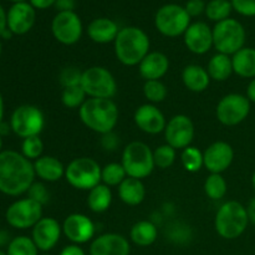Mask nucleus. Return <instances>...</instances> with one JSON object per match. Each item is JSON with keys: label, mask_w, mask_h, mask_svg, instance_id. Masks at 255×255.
Returning <instances> with one entry per match:
<instances>
[{"label": "nucleus", "mask_w": 255, "mask_h": 255, "mask_svg": "<svg viewBox=\"0 0 255 255\" xmlns=\"http://www.w3.org/2000/svg\"><path fill=\"white\" fill-rule=\"evenodd\" d=\"M34 163L16 151L0 153V192L10 197L27 193L35 182Z\"/></svg>", "instance_id": "f257e3e1"}, {"label": "nucleus", "mask_w": 255, "mask_h": 255, "mask_svg": "<svg viewBox=\"0 0 255 255\" xmlns=\"http://www.w3.org/2000/svg\"><path fill=\"white\" fill-rule=\"evenodd\" d=\"M81 122L100 134L114 132L119 122V107L112 99H87L79 110Z\"/></svg>", "instance_id": "f03ea898"}, {"label": "nucleus", "mask_w": 255, "mask_h": 255, "mask_svg": "<svg viewBox=\"0 0 255 255\" xmlns=\"http://www.w3.org/2000/svg\"><path fill=\"white\" fill-rule=\"evenodd\" d=\"M115 44V55L125 66H136L148 55L149 37L142 29L126 26L120 29Z\"/></svg>", "instance_id": "7ed1b4c3"}, {"label": "nucleus", "mask_w": 255, "mask_h": 255, "mask_svg": "<svg viewBox=\"0 0 255 255\" xmlns=\"http://www.w3.org/2000/svg\"><path fill=\"white\" fill-rule=\"evenodd\" d=\"M249 222L247 207L237 201H228L217 212L214 228L223 239L233 241L246 232Z\"/></svg>", "instance_id": "20e7f679"}, {"label": "nucleus", "mask_w": 255, "mask_h": 255, "mask_svg": "<svg viewBox=\"0 0 255 255\" xmlns=\"http://www.w3.org/2000/svg\"><path fill=\"white\" fill-rule=\"evenodd\" d=\"M122 166L127 177L136 179H144L154 169L153 151L148 144L141 141H133L127 144L122 152Z\"/></svg>", "instance_id": "39448f33"}, {"label": "nucleus", "mask_w": 255, "mask_h": 255, "mask_svg": "<svg viewBox=\"0 0 255 255\" xmlns=\"http://www.w3.org/2000/svg\"><path fill=\"white\" fill-rule=\"evenodd\" d=\"M101 169L99 162L90 157H79L70 162L65 169L67 183L79 191H91L101 183Z\"/></svg>", "instance_id": "423d86ee"}, {"label": "nucleus", "mask_w": 255, "mask_h": 255, "mask_svg": "<svg viewBox=\"0 0 255 255\" xmlns=\"http://www.w3.org/2000/svg\"><path fill=\"white\" fill-rule=\"evenodd\" d=\"M246 29L236 19H226L213 27V46L219 54L233 56L246 44Z\"/></svg>", "instance_id": "0eeeda50"}, {"label": "nucleus", "mask_w": 255, "mask_h": 255, "mask_svg": "<svg viewBox=\"0 0 255 255\" xmlns=\"http://www.w3.org/2000/svg\"><path fill=\"white\" fill-rule=\"evenodd\" d=\"M81 87L90 99H112L117 92L116 79L104 66H91L84 70Z\"/></svg>", "instance_id": "6e6552de"}, {"label": "nucleus", "mask_w": 255, "mask_h": 255, "mask_svg": "<svg viewBox=\"0 0 255 255\" xmlns=\"http://www.w3.org/2000/svg\"><path fill=\"white\" fill-rule=\"evenodd\" d=\"M9 124L11 131L24 139L41 133L45 127V116L37 106L21 105L14 110Z\"/></svg>", "instance_id": "1a4fd4ad"}, {"label": "nucleus", "mask_w": 255, "mask_h": 255, "mask_svg": "<svg viewBox=\"0 0 255 255\" xmlns=\"http://www.w3.org/2000/svg\"><path fill=\"white\" fill-rule=\"evenodd\" d=\"M154 25L163 36L177 37L184 35L191 25V16L184 7L176 4H167L159 7L156 12Z\"/></svg>", "instance_id": "9d476101"}, {"label": "nucleus", "mask_w": 255, "mask_h": 255, "mask_svg": "<svg viewBox=\"0 0 255 255\" xmlns=\"http://www.w3.org/2000/svg\"><path fill=\"white\" fill-rule=\"evenodd\" d=\"M7 224L15 229L34 228L35 224L42 218V206L29 197L15 201L5 212Z\"/></svg>", "instance_id": "9b49d317"}, {"label": "nucleus", "mask_w": 255, "mask_h": 255, "mask_svg": "<svg viewBox=\"0 0 255 255\" xmlns=\"http://www.w3.org/2000/svg\"><path fill=\"white\" fill-rule=\"evenodd\" d=\"M251 101L241 94L226 95L217 105V119L224 126H237L248 117Z\"/></svg>", "instance_id": "f8f14e48"}, {"label": "nucleus", "mask_w": 255, "mask_h": 255, "mask_svg": "<svg viewBox=\"0 0 255 255\" xmlns=\"http://www.w3.org/2000/svg\"><path fill=\"white\" fill-rule=\"evenodd\" d=\"M194 124L187 115H176L172 117L164 128L166 143L174 149H184L191 146L194 138Z\"/></svg>", "instance_id": "ddd939ff"}, {"label": "nucleus", "mask_w": 255, "mask_h": 255, "mask_svg": "<svg viewBox=\"0 0 255 255\" xmlns=\"http://www.w3.org/2000/svg\"><path fill=\"white\" fill-rule=\"evenodd\" d=\"M55 39L62 45H74L82 36V22L75 11H61L51 22Z\"/></svg>", "instance_id": "4468645a"}, {"label": "nucleus", "mask_w": 255, "mask_h": 255, "mask_svg": "<svg viewBox=\"0 0 255 255\" xmlns=\"http://www.w3.org/2000/svg\"><path fill=\"white\" fill-rule=\"evenodd\" d=\"M95 232H96V227L91 218L81 213L70 214L62 223V234L72 244H77V246L92 241Z\"/></svg>", "instance_id": "2eb2a0df"}, {"label": "nucleus", "mask_w": 255, "mask_h": 255, "mask_svg": "<svg viewBox=\"0 0 255 255\" xmlns=\"http://www.w3.org/2000/svg\"><path fill=\"white\" fill-rule=\"evenodd\" d=\"M62 234V226L51 217H42L34 226L31 239L41 252H50L59 243Z\"/></svg>", "instance_id": "dca6fc26"}, {"label": "nucleus", "mask_w": 255, "mask_h": 255, "mask_svg": "<svg viewBox=\"0 0 255 255\" xmlns=\"http://www.w3.org/2000/svg\"><path fill=\"white\" fill-rule=\"evenodd\" d=\"M204 167L211 173L222 174L231 167L234 159V149L224 141L213 142L203 152Z\"/></svg>", "instance_id": "f3484780"}, {"label": "nucleus", "mask_w": 255, "mask_h": 255, "mask_svg": "<svg viewBox=\"0 0 255 255\" xmlns=\"http://www.w3.org/2000/svg\"><path fill=\"white\" fill-rule=\"evenodd\" d=\"M133 121L142 132L148 134L164 132L167 125L163 112L153 104H144L137 107L133 114Z\"/></svg>", "instance_id": "a211bd4d"}, {"label": "nucleus", "mask_w": 255, "mask_h": 255, "mask_svg": "<svg viewBox=\"0 0 255 255\" xmlns=\"http://www.w3.org/2000/svg\"><path fill=\"white\" fill-rule=\"evenodd\" d=\"M187 49L196 55H204L213 46V30L203 21L189 25L183 35Z\"/></svg>", "instance_id": "6ab92c4d"}, {"label": "nucleus", "mask_w": 255, "mask_h": 255, "mask_svg": "<svg viewBox=\"0 0 255 255\" xmlns=\"http://www.w3.org/2000/svg\"><path fill=\"white\" fill-rule=\"evenodd\" d=\"M36 19L35 9L29 2H15L6 14L7 29L14 35H24L32 29Z\"/></svg>", "instance_id": "aec40b11"}, {"label": "nucleus", "mask_w": 255, "mask_h": 255, "mask_svg": "<svg viewBox=\"0 0 255 255\" xmlns=\"http://www.w3.org/2000/svg\"><path fill=\"white\" fill-rule=\"evenodd\" d=\"M131 246L126 237L105 233L95 238L90 246V255H129Z\"/></svg>", "instance_id": "412c9836"}, {"label": "nucleus", "mask_w": 255, "mask_h": 255, "mask_svg": "<svg viewBox=\"0 0 255 255\" xmlns=\"http://www.w3.org/2000/svg\"><path fill=\"white\" fill-rule=\"evenodd\" d=\"M169 59L166 54L159 51L148 52L146 57L139 62L138 71L142 79L146 81L159 80L168 72Z\"/></svg>", "instance_id": "4be33fe9"}, {"label": "nucleus", "mask_w": 255, "mask_h": 255, "mask_svg": "<svg viewBox=\"0 0 255 255\" xmlns=\"http://www.w3.org/2000/svg\"><path fill=\"white\" fill-rule=\"evenodd\" d=\"M65 169L66 167L62 162L54 156H41L34 161L35 176L49 183H54L65 177Z\"/></svg>", "instance_id": "5701e85b"}, {"label": "nucleus", "mask_w": 255, "mask_h": 255, "mask_svg": "<svg viewBox=\"0 0 255 255\" xmlns=\"http://www.w3.org/2000/svg\"><path fill=\"white\" fill-rule=\"evenodd\" d=\"M119 26L116 22L107 17H99L92 20L87 27V35L96 44L114 42L119 35Z\"/></svg>", "instance_id": "b1692460"}, {"label": "nucleus", "mask_w": 255, "mask_h": 255, "mask_svg": "<svg viewBox=\"0 0 255 255\" xmlns=\"http://www.w3.org/2000/svg\"><path fill=\"white\" fill-rule=\"evenodd\" d=\"M182 81L189 91L199 94L208 89L211 84V76L207 69L202 67L201 65L191 64L187 65L182 71Z\"/></svg>", "instance_id": "393cba45"}, {"label": "nucleus", "mask_w": 255, "mask_h": 255, "mask_svg": "<svg viewBox=\"0 0 255 255\" xmlns=\"http://www.w3.org/2000/svg\"><path fill=\"white\" fill-rule=\"evenodd\" d=\"M119 197L127 206H139L146 198V188L141 179L127 177L119 186Z\"/></svg>", "instance_id": "a878e982"}, {"label": "nucleus", "mask_w": 255, "mask_h": 255, "mask_svg": "<svg viewBox=\"0 0 255 255\" xmlns=\"http://www.w3.org/2000/svg\"><path fill=\"white\" fill-rule=\"evenodd\" d=\"M233 71L243 79L255 77V49L246 47L239 50L232 56Z\"/></svg>", "instance_id": "bb28decb"}, {"label": "nucleus", "mask_w": 255, "mask_h": 255, "mask_svg": "<svg viewBox=\"0 0 255 255\" xmlns=\"http://www.w3.org/2000/svg\"><path fill=\"white\" fill-rule=\"evenodd\" d=\"M158 229L151 221H139L132 226L129 238L138 247H149L157 241Z\"/></svg>", "instance_id": "cd10ccee"}, {"label": "nucleus", "mask_w": 255, "mask_h": 255, "mask_svg": "<svg viewBox=\"0 0 255 255\" xmlns=\"http://www.w3.org/2000/svg\"><path fill=\"white\" fill-rule=\"evenodd\" d=\"M208 71L211 80L214 81L223 82L227 81L233 74V64H232V57L229 55L216 54L208 62Z\"/></svg>", "instance_id": "c85d7f7f"}, {"label": "nucleus", "mask_w": 255, "mask_h": 255, "mask_svg": "<svg viewBox=\"0 0 255 255\" xmlns=\"http://www.w3.org/2000/svg\"><path fill=\"white\" fill-rule=\"evenodd\" d=\"M112 203V192L109 186L104 183L97 184L89 191L87 206L94 213H104L110 208Z\"/></svg>", "instance_id": "c756f323"}, {"label": "nucleus", "mask_w": 255, "mask_h": 255, "mask_svg": "<svg viewBox=\"0 0 255 255\" xmlns=\"http://www.w3.org/2000/svg\"><path fill=\"white\" fill-rule=\"evenodd\" d=\"M127 178V173L125 171L122 163L111 162L101 169V182L109 187H119L125 179Z\"/></svg>", "instance_id": "7c9ffc66"}, {"label": "nucleus", "mask_w": 255, "mask_h": 255, "mask_svg": "<svg viewBox=\"0 0 255 255\" xmlns=\"http://www.w3.org/2000/svg\"><path fill=\"white\" fill-rule=\"evenodd\" d=\"M227 191H228V184L222 174L211 173L204 182V192L213 201L224 198Z\"/></svg>", "instance_id": "2f4dec72"}, {"label": "nucleus", "mask_w": 255, "mask_h": 255, "mask_svg": "<svg viewBox=\"0 0 255 255\" xmlns=\"http://www.w3.org/2000/svg\"><path fill=\"white\" fill-rule=\"evenodd\" d=\"M181 162L183 168L189 173H196L204 166L203 152L194 146L182 149Z\"/></svg>", "instance_id": "473e14b6"}, {"label": "nucleus", "mask_w": 255, "mask_h": 255, "mask_svg": "<svg viewBox=\"0 0 255 255\" xmlns=\"http://www.w3.org/2000/svg\"><path fill=\"white\" fill-rule=\"evenodd\" d=\"M7 255H39V249L29 237H15L7 244Z\"/></svg>", "instance_id": "72a5a7b5"}, {"label": "nucleus", "mask_w": 255, "mask_h": 255, "mask_svg": "<svg viewBox=\"0 0 255 255\" xmlns=\"http://www.w3.org/2000/svg\"><path fill=\"white\" fill-rule=\"evenodd\" d=\"M232 9L233 6L228 0H211L206 6V15L212 21L219 22L229 19Z\"/></svg>", "instance_id": "f704fd0d"}, {"label": "nucleus", "mask_w": 255, "mask_h": 255, "mask_svg": "<svg viewBox=\"0 0 255 255\" xmlns=\"http://www.w3.org/2000/svg\"><path fill=\"white\" fill-rule=\"evenodd\" d=\"M86 100L87 95L85 92V90L81 87V85H79V86L66 87V89L62 90L61 102L67 109L80 110V107L86 102Z\"/></svg>", "instance_id": "c9c22d12"}, {"label": "nucleus", "mask_w": 255, "mask_h": 255, "mask_svg": "<svg viewBox=\"0 0 255 255\" xmlns=\"http://www.w3.org/2000/svg\"><path fill=\"white\" fill-rule=\"evenodd\" d=\"M167 87L161 80H151V81H146L143 85V95L149 104H159L166 100Z\"/></svg>", "instance_id": "e433bc0d"}, {"label": "nucleus", "mask_w": 255, "mask_h": 255, "mask_svg": "<svg viewBox=\"0 0 255 255\" xmlns=\"http://www.w3.org/2000/svg\"><path fill=\"white\" fill-rule=\"evenodd\" d=\"M177 149H174L173 147L169 146V144L164 143L161 144L159 147H157L153 151V159H154V166L158 167L161 169L169 168L172 164L176 161V153Z\"/></svg>", "instance_id": "4c0bfd02"}, {"label": "nucleus", "mask_w": 255, "mask_h": 255, "mask_svg": "<svg viewBox=\"0 0 255 255\" xmlns=\"http://www.w3.org/2000/svg\"><path fill=\"white\" fill-rule=\"evenodd\" d=\"M44 152V142L40 136H31L22 139L21 154L30 161H36L42 156Z\"/></svg>", "instance_id": "58836bf2"}, {"label": "nucleus", "mask_w": 255, "mask_h": 255, "mask_svg": "<svg viewBox=\"0 0 255 255\" xmlns=\"http://www.w3.org/2000/svg\"><path fill=\"white\" fill-rule=\"evenodd\" d=\"M82 71L75 66H67L61 70L59 75V81L64 89L81 85Z\"/></svg>", "instance_id": "ea45409f"}, {"label": "nucleus", "mask_w": 255, "mask_h": 255, "mask_svg": "<svg viewBox=\"0 0 255 255\" xmlns=\"http://www.w3.org/2000/svg\"><path fill=\"white\" fill-rule=\"evenodd\" d=\"M27 197L30 199H32V201L40 203L41 206H44V204H46L49 202L50 193L44 183H41V182H34L31 184V187L29 188V191H27Z\"/></svg>", "instance_id": "a19ab883"}, {"label": "nucleus", "mask_w": 255, "mask_h": 255, "mask_svg": "<svg viewBox=\"0 0 255 255\" xmlns=\"http://www.w3.org/2000/svg\"><path fill=\"white\" fill-rule=\"evenodd\" d=\"M233 9L243 16H255V0H231Z\"/></svg>", "instance_id": "79ce46f5"}, {"label": "nucleus", "mask_w": 255, "mask_h": 255, "mask_svg": "<svg viewBox=\"0 0 255 255\" xmlns=\"http://www.w3.org/2000/svg\"><path fill=\"white\" fill-rule=\"evenodd\" d=\"M206 6L207 4L203 0H188V2L186 4V11L188 12L189 16H198V15L206 12Z\"/></svg>", "instance_id": "37998d69"}, {"label": "nucleus", "mask_w": 255, "mask_h": 255, "mask_svg": "<svg viewBox=\"0 0 255 255\" xmlns=\"http://www.w3.org/2000/svg\"><path fill=\"white\" fill-rule=\"evenodd\" d=\"M101 144L105 149H107V151H115V149L117 148V146L120 144V141L114 132H110V133L102 134Z\"/></svg>", "instance_id": "c03bdc74"}, {"label": "nucleus", "mask_w": 255, "mask_h": 255, "mask_svg": "<svg viewBox=\"0 0 255 255\" xmlns=\"http://www.w3.org/2000/svg\"><path fill=\"white\" fill-rule=\"evenodd\" d=\"M55 6H56V9L59 10V12L74 11L75 0H56V2H55Z\"/></svg>", "instance_id": "a18cd8bd"}, {"label": "nucleus", "mask_w": 255, "mask_h": 255, "mask_svg": "<svg viewBox=\"0 0 255 255\" xmlns=\"http://www.w3.org/2000/svg\"><path fill=\"white\" fill-rule=\"evenodd\" d=\"M60 255H86V253L77 244H70V246H66L60 252Z\"/></svg>", "instance_id": "49530a36"}, {"label": "nucleus", "mask_w": 255, "mask_h": 255, "mask_svg": "<svg viewBox=\"0 0 255 255\" xmlns=\"http://www.w3.org/2000/svg\"><path fill=\"white\" fill-rule=\"evenodd\" d=\"M56 0H30V4L34 9H47L55 5Z\"/></svg>", "instance_id": "de8ad7c7"}, {"label": "nucleus", "mask_w": 255, "mask_h": 255, "mask_svg": "<svg viewBox=\"0 0 255 255\" xmlns=\"http://www.w3.org/2000/svg\"><path fill=\"white\" fill-rule=\"evenodd\" d=\"M7 29V22H6V12L4 11L2 6L0 5V36L2 32Z\"/></svg>", "instance_id": "09e8293b"}, {"label": "nucleus", "mask_w": 255, "mask_h": 255, "mask_svg": "<svg viewBox=\"0 0 255 255\" xmlns=\"http://www.w3.org/2000/svg\"><path fill=\"white\" fill-rule=\"evenodd\" d=\"M247 97H248L249 101L255 104V77L252 79V81L249 82L248 89H247Z\"/></svg>", "instance_id": "8fccbe9b"}, {"label": "nucleus", "mask_w": 255, "mask_h": 255, "mask_svg": "<svg viewBox=\"0 0 255 255\" xmlns=\"http://www.w3.org/2000/svg\"><path fill=\"white\" fill-rule=\"evenodd\" d=\"M247 211H248L249 221L255 224V198H253L249 202V206L247 207Z\"/></svg>", "instance_id": "3c124183"}, {"label": "nucleus", "mask_w": 255, "mask_h": 255, "mask_svg": "<svg viewBox=\"0 0 255 255\" xmlns=\"http://www.w3.org/2000/svg\"><path fill=\"white\" fill-rule=\"evenodd\" d=\"M10 131H11L10 124H5V122H1V124H0V134H1V136H6V134H9Z\"/></svg>", "instance_id": "603ef678"}, {"label": "nucleus", "mask_w": 255, "mask_h": 255, "mask_svg": "<svg viewBox=\"0 0 255 255\" xmlns=\"http://www.w3.org/2000/svg\"><path fill=\"white\" fill-rule=\"evenodd\" d=\"M9 244V236H7L6 232H0V247L4 246V244Z\"/></svg>", "instance_id": "864d4df0"}, {"label": "nucleus", "mask_w": 255, "mask_h": 255, "mask_svg": "<svg viewBox=\"0 0 255 255\" xmlns=\"http://www.w3.org/2000/svg\"><path fill=\"white\" fill-rule=\"evenodd\" d=\"M2 117H4V100H2L1 94H0V124L2 122Z\"/></svg>", "instance_id": "5fc2aeb1"}, {"label": "nucleus", "mask_w": 255, "mask_h": 255, "mask_svg": "<svg viewBox=\"0 0 255 255\" xmlns=\"http://www.w3.org/2000/svg\"><path fill=\"white\" fill-rule=\"evenodd\" d=\"M252 186H253V188L255 191V172L253 173V177H252Z\"/></svg>", "instance_id": "6e6d98bb"}, {"label": "nucleus", "mask_w": 255, "mask_h": 255, "mask_svg": "<svg viewBox=\"0 0 255 255\" xmlns=\"http://www.w3.org/2000/svg\"><path fill=\"white\" fill-rule=\"evenodd\" d=\"M2 152V136L0 134V153Z\"/></svg>", "instance_id": "4d7b16f0"}, {"label": "nucleus", "mask_w": 255, "mask_h": 255, "mask_svg": "<svg viewBox=\"0 0 255 255\" xmlns=\"http://www.w3.org/2000/svg\"><path fill=\"white\" fill-rule=\"evenodd\" d=\"M10 1H14V2H22V1H25V0H10Z\"/></svg>", "instance_id": "13d9d810"}, {"label": "nucleus", "mask_w": 255, "mask_h": 255, "mask_svg": "<svg viewBox=\"0 0 255 255\" xmlns=\"http://www.w3.org/2000/svg\"><path fill=\"white\" fill-rule=\"evenodd\" d=\"M1 52H2V45H1V41H0V56H1Z\"/></svg>", "instance_id": "bf43d9fd"}, {"label": "nucleus", "mask_w": 255, "mask_h": 255, "mask_svg": "<svg viewBox=\"0 0 255 255\" xmlns=\"http://www.w3.org/2000/svg\"><path fill=\"white\" fill-rule=\"evenodd\" d=\"M0 255H7V254H6V252H2L1 249H0Z\"/></svg>", "instance_id": "052dcab7"}, {"label": "nucleus", "mask_w": 255, "mask_h": 255, "mask_svg": "<svg viewBox=\"0 0 255 255\" xmlns=\"http://www.w3.org/2000/svg\"><path fill=\"white\" fill-rule=\"evenodd\" d=\"M42 255H50V254H42Z\"/></svg>", "instance_id": "680f3d73"}]
</instances>
